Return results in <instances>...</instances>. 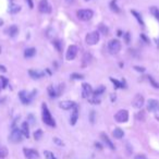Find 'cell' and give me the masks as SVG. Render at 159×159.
Wrapping results in <instances>:
<instances>
[{
	"label": "cell",
	"instance_id": "ba28073f",
	"mask_svg": "<svg viewBox=\"0 0 159 159\" xmlns=\"http://www.w3.org/2000/svg\"><path fill=\"white\" fill-rule=\"evenodd\" d=\"M38 10L42 13H50L51 12V6L48 2V0H40L39 5H38Z\"/></svg>",
	"mask_w": 159,
	"mask_h": 159
},
{
	"label": "cell",
	"instance_id": "8d00e7d4",
	"mask_svg": "<svg viewBox=\"0 0 159 159\" xmlns=\"http://www.w3.org/2000/svg\"><path fill=\"white\" fill-rule=\"evenodd\" d=\"M71 77L74 80H82L84 79V76H83L82 74H79V73H73L72 75H71Z\"/></svg>",
	"mask_w": 159,
	"mask_h": 159
},
{
	"label": "cell",
	"instance_id": "603a6c76",
	"mask_svg": "<svg viewBox=\"0 0 159 159\" xmlns=\"http://www.w3.org/2000/svg\"><path fill=\"white\" fill-rule=\"evenodd\" d=\"M36 53V49L35 48H27L26 50L24 51V57L25 58H32L34 57Z\"/></svg>",
	"mask_w": 159,
	"mask_h": 159
},
{
	"label": "cell",
	"instance_id": "e0dca14e",
	"mask_svg": "<svg viewBox=\"0 0 159 159\" xmlns=\"http://www.w3.org/2000/svg\"><path fill=\"white\" fill-rule=\"evenodd\" d=\"M77 119H79V109L75 107L74 110H73V112L71 113V118H70V123L71 125H75V123H76Z\"/></svg>",
	"mask_w": 159,
	"mask_h": 159
},
{
	"label": "cell",
	"instance_id": "d6986e66",
	"mask_svg": "<svg viewBox=\"0 0 159 159\" xmlns=\"http://www.w3.org/2000/svg\"><path fill=\"white\" fill-rule=\"evenodd\" d=\"M29 74L31 75V77H33V79H40V77L44 76V72L38 71V70H30Z\"/></svg>",
	"mask_w": 159,
	"mask_h": 159
},
{
	"label": "cell",
	"instance_id": "83f0119b",
	"mask_svg": "<svg viewBox=\"0 0 159 159\" xmlns=\"http://www.w3.org/2000/svg\"><path fill=\"white\" fill-rule=\"evenodd\" d=\"M110 81L113 83V84L116 85V87H118V89H123V87H125L123 84H122L121 82H119V81H117V80H115V79H112V77H110Z\"/></svg>",
	"mask_w": 159,
	"mask_h": 159
},
{
	"label": "cell",
	"instance_id": "836d02e7",
	"mask_svg": "<svg viewBox=\"0 0 159 159\" xmlns=\"http://www.w3.org/2000/svg\"><path fill=\"white\" fill-rule=\"evenodd\" d=\"M89 102H91V104H93V105H98L100 102V99H98L96 96H94V98H92V97L89 98Z\"/></svg>",
	"mask_w": 159,
	"mask_h": 159
},
{
	"label": "cell",
	"instance_id": "6da1fadb",
	"mask_svg": "<svg viewBox=\"0 0 159 159\" xmlns=\"http://www.w3.org/2000/svg\"><path fill=\"white\" fill-rule=\"evenodd\" d=\"M42 109H43V115L42 116H43V121H44V123L47 124V125H49V126L55 128L56 122H55V120H53V118L51 117L50 111H49L48 107H47V105L45 104V102L43 104Z\"/></svg>",
	"mask_w": 159,
	"mask_h": 159
},
{
	"label": "cell",
	"instance_id": "4fadbf2b",
	"mask_svg": "<svg viewBox=\"0 0 159 159\" xmlns=\"http://www.w3.org/2000/svg\"><path fill=\"white\" fill-rule=\"evenodd\" d=\"M59 107L63 110H70L72 108H75L76 105H75L74 102H71V100H64V102H61L59 104Z\"/></svg>",
	"mask_w": 159,
	"mask_h": 159
},
{
	"label": "cell",
	"instance_id": "484cf974",
	"mask_svg": "<svg viewBox=\"0 0 159 159\" xmlns=\"http://www.w3.org/2000/svg\"><path fill=\"white\" fill-rule=\"evenodd\" d=\"M8 155V149L5 146H0V158H6Z\"/></svg>",
	"mask_w": 159,
	"mask_h": 159
},
{
	"label": "cell",
	"instance_id": "ab89813d",
	"mask_svg": "<svg viewBox=\"0 0 159 159\" xmlns=\"http://www.w3.org/2000/svg\"><path fill=\"white\" fill-rule=\"evenodd\" d=\"M100 30H102V33H105V34H107V33H108V29H107V27H106V29H105V27H104V24H100Z\"/></svg>",
	"mask_w": 159,
	"mask_h": 159
},
{
	"label": "cell",
	"instance_id": "60d3db41",
	"mask_svg": "<svg viewBox=\"0 0 159 159\" xmlns=\"http://www.w3.org/2000/svg\"><path fill=\"white\" fill-rule=\"evenodd\" d=\"M134 159H146V157L144 156V155L139 154V155H136V156H135V158H134Z\"/></svg>",
	"mask_w": 159,
	"mask_h": 159
},
{
	"label": "cell",
	"instance_id": "3957f363",
	"mask_svg": "<svg viewBox=\"0 0 159 159\" xmlns=\"http://www.w3.org/2000/svg\"><path fill=\"white\" fill-rule=\"evenodd\" d=\"M99 38H100L99 32H92V33H89L86 35L85 42H86V44L89 45V46H94V45H96L99 42Z\"/></svg>",
	"mask_w": 159,
	"mask_h": 159
},
{
	"label": "cell",
	"instance_id": "9c48e42d",
	"mask_svg": "<svg viewBox=\"0 0 159 159\" xmlns=\"http://www.w3.org/2000/svg\"><path fill=\"white\" fill-rule=\"evenodd\" d=\"M76 55H77V47L75 46V45H71V46L68 48V51H66V60L71 61V60L75 59Z\"/></svg>",
	"mask_w": 159,
	"mask_h": 159
},
{
	"label": "cell",
	"instance_id": "bcb514c9",
	"mask_svg": "<svg viewBox=\"0 0 159 159\" xmlns=\"http://www.w3.org/2000/svg\"><path fill=\"white\" fill-rule=\"evenodd\" d=\"M94 115H95V111H92V117H91L92 123H93V122H94Z\"/></svg>",
	"mask_w": 159,
	"mask_h": 159
},
{
	"label": "cell",
	"instance_id": "681fc988",
	"mask_svg": "<svg viewBox=\"0 0 159 159\" xmlns=\"http://www.w3.org/2000/svg\"><path fill=\"white\" fill-rule=\"evenodd\" d=\"M2 24H3V20H1V19H0V26H1Z\"/></svg>",
	"mask_w": 159,
	"mask_h": 159
},
{
	"label": "cell",
	"instance_id": "d6a6232c",
	"mask_svg": "<svg viewBox=\"0 0 159 159\" xmlns=\"http://www.w3.org/2000/svg\"><path fill=\"white\" fill-rule=\"evenodd\" d=\"M147 77H148V81L150 82V84H152V86L155 87V89H159V83H157L152 76H147Z\"/></svg>",
	"mask_w": 159,
	"mask_h": 159
},
{
	"label": "cell",
	"instance_id": "7a4b0ae2",
	"mask_svg": "<svg viewBox=\"0 0 159 159\" xmlns=\"http://www.w3.org/2000/svg\"><path fill=\"white\" fill-rule=\"evenodd\" d=\"M76 16L81 21H89L94 16V12L89 9H82L76 12Z\"/></svg>",
	"mask_w": 159,
	"mask_h": 159
},
{
	"label": "cell",
	"instance_id": "f907efd6",
	"mask_svg": "<svg viewBox=\"0 0 159 159\" xmlns=\"http://www.w3.org/2000/svg\"><path fill=\"white\" fill-rule=\"evenodd\" d=\"M85 1H89V0H85Z\"/></svg>",
	"mask_w": 159,
	"mask_h": 159
},
{
	"label": "cell",
	"instance_id": "ac0fdd59",
	"mask_svg": "<svg viewBox=\"0 0 159 159\" xmlns=\"http://www.w3.org/2000/svg\"><path fill=\"white\" fill-rule=\"evenodd\" d=\"M21 132L25 137L29 139L30 137V129H29V122H23L22 126H21Z\"/></svg>",
	"mask_w": 159,
	"mask_h": 159
},
{
	"label": "cell",
	"instance_id": "ee69618b",
	"mask_svg": "<svg viewBox=\"0 0 159 159\" xmlns=\"http://www.w3.org/2000/svg\"><path fill=\"white\" fill-rule=\"evenodd\" d=\"M125 42H126V44H129V43H130V33L125 34Z\"/></svg>",
	"mask_w": 159,
	"mask_h": 159
},
{
	"label": "cell",
	"instance_id": "7dc6e473",
	"mask_svg": "<svg viewBox=\"0 0 159 159\" xmlns=\"http://www.w3.org/2000/svg\"><path fill=\"white\" fill-rule=\"evenodd\" d=\"M0 70H1V71H3V72H6V71H7V69H6L3 66H1V64H0Z\"/></svg>",
	"mask_w": 159,
	"mask_h": 159
},
{
	"label": "cell",
	"instance_id": "f35d334b",
	"mask_svg": "<svg viewBox=\"0 0 159 159\" xmlns=\"http://www.w3.org/2000/svg\"><path fill=\"white\" fill-rule=\"evenodd\" d=\"M137 119L139 120H142V121H144V119H145V115H144L143 111H141V112L137 115Z\"/></svg>",
	"mask_w": 159,
	"mask_h": 159
},
{
	"label": "cell",
	"instance_id": "8992f818",
	"mask_svg": "<svg viewBox=\"0 0 159 159\" xmlns=\"http://www.w3.org/2000/svg\"><path fill=\"white\" fill-rule=\"evenodd\" d=\"M115 119H116V121L119 122V123H124V122H126L129 120L128 110H125V109H121V110H119L115 115Z\"/></svg>",
	"mask_w": 159,
	"mask_h": 159
},
{
	"label": "cell",
	"instance_id": "d4e9b609",
	"mask_svg": "<svg viewBox=\"0 0 159 159\" xmlns=\"http://www.w3.org/2000/svg\"><path fill=\"white\" fill-rule=\"evenodd\" d=\"M105 91H106V87H105L104 85H100V86L97 87V89L94 92V96H96V97H97V96L102 95V94L104 93Z\"/></svg>",
	"mask_w": 159,
	"mask_h": 159
},
{
	"label": "cell",
	"instance_id": "d590c367",
	"mask_svg": "<svg viewBox=\"0 0 159 159\" xmlns=\"http://www.w3.org/2000/svg\"><path fill=\"white\" fill-rule=\"evenodd\" d=\"M52 44L55 45V47L57 48V50L59 51V52L62 50V45H61V43H60L59 40H55V42H53Z\"/></svg>",
	"mask_w": 159,
	"mask_h": 159
},
{
	"label": "cell",
	"instance_id": "ffe728a7",
	"mask_svg": "<svg viewBox=\"0 0 159 159\" xmlns=\"http://www.w3.org/2000/svg\"><path fill=\"white\" fill-rule=\"evenodd\" d=\"M112 135H113V136H115V139H122V137H123L124 132H123V130H122V129L117 128V129H115V130H113Z\"/></svg>",
	"mask_w": 159,
	"mask_h": 159
},
{
	"label": "cell",
	"instance_id": "5b68a950",
	"mask_svg": "<svg viewBox=\"0 0 159 159\" xmlns=\"http://www.w3.org/2000/svg\"><path fill=\"white\" fill-rule=\"evenodd\" d=\"M22 139H23V134H22V132H21V130L14 128L13 130H12L11 134H10L9 139L12 143L16 144V143H20V142L22 141Z\"/></svg>",
	"mask_w": 159,
	"mask_h": 159
},
{
	"label": "cell",
	"instance_id": "e575fe53",
	"mask_svg": "<svg viewBox=\"0 0 159 159\" xmlns=\"http://www.w3.org/2000/svg\"><path fill=\"white\" fill-rule=\"evenodd\" d=\"M0 82H1V87H2V89H5V87L7 86V84H8V80L6 79L5 76H0Z\"/></svg>",
	"mask_w": 159,
	"mask_h": 159
},
{
	"label": "cell",
	"instance_id": "5bb4252c",
	"mask_svg": "<svg viewBox=\"0 0 159 159\" xmlns=\"http://www.w3.org/2000/svg\"><path fill=\"white\" fill-rule=\"evenodd\" d=\"M157 109H159V102L156 99H149L147 102V110L152 112V111H156Z\"/></svg>",
	"mask_w": 159,
	"mask_h": 159
},
{
	"label": "cell",
	"instance_id": "9a60e30c",
	"mask_svg": "<svg viewBox=\"0 0 159 159\" xmlns=\"http://www.w3.org/2000/svg\"><path fill=\"white\" fill-rule=\"evenodd\" d=\"M6 33H7L10 37H14V36H16V34L19 33L18 26H16V25H10L7 29V31H6Z\"/></svg>",
	"mask_w": 159,
	"mask_h": 159
},
{
	"label": "cell",
	"instance_id": "30bf717a",
	"mask_svg": "<svg viewBox=\"0 0 159 159\" xmlns=\"http://www.w3.org/2000/svg\"><path fill=\"white\" fill-rule=\"evenodd\" d=\"M144 102H145V99H144V97L142 95H139V94H137L136 96H135L134 98H133L132 100V106L134 107V108H142L144 105Z\"/></svg>",
	"mask_w": 159,
	"mask_h": 159
},
{
	"label": "cell",
	"instance_id": "7c38bea8",
	"mask_svg": "<svg viewBox=\"0 0 159 159\" xmlns=\"http://www.w3.org/2000/svg\"><path fill=\"white\" fill-rule=\"evenodd\" d=\"M23 152H24V156L26 157L27 159H36L38 158V152L37 150L32 149V148H24L23 149Z\"/></svg>",
	"mask_w": 159,
	"mask_h": 159
},
{
	"label": "cell",
	"instance_id": "277c9868",
	"mask_svg": "<svg viewBox=\"0 0 159 159\" xmlns=\"http://www.w3.org/2000/svg\"><path fill=\"white\" fill-rule=\"evenodd\" d=\"M108 50L112 55H117L120 50H121V43L118 39H111L108 43Z\"/></svg>",
	"mask_w": 159,
	"mask_h": 159
},
{
	"label": "cell",
	"instance_id": "1f68e13d",
	"mask_svg": "<svg viewBox=\"0 0 159 159\" xmlns=\"http://www.w3.org/2000/svg\"><path fill=\"white\" fill-rule=\"evenodd\" d=\"M44 155H45V157H46V159H57L55 157V155H53L51 152H49V150H45Z\"/></svg>",
	"mask_w": 159,
	"mask_h": 159
},
{
	"label": "cell",
	"instance_id": "74e56055",
	"mask_svg": "<svg viewBox=\"0 0 159 159\" xmlns=\"http://www.w3.org/2000/svg\"><path fill=\"white\" fill-rule=\"evenodd\" d=\"M53 142H55L56 144H58V145H60V146L63 145V142H62L61 139H58V137H53Z\"/></svg>",
	"mask_w": 159,
	"mask_h": 159
},
{
	"label": "cell",
	"instance_id": "8fae6325",
	"mask_svg": "<svg viewBox=\"0 0 159 159\" xmlns=\"http://www.w3.org/2000/svg\"><path fill=\"white\" fill-rule=\"evenodd\" d=\"M92 94H93V89H92V86L89 84V83H84V84L82 85L83 98H87V99H89V98L92 96Z\"/></svg>",
	"mask_w": 159,
	"mask_h": 159
},
{
	"label": "cell",
	"instance_id": "c3c4849f",
	"mask_svg": "<svg viewBox=\"0 0 159 159\" xmlns=\"http://www.w3.org/2000/svg\"><path fill=\"white\" fill-rule=\"evenodd\" d=\"M95 146H96V147H98V148H99V149H102V146H100L99 144H97V143H96V144H95Z\"/></svg>",
	"mask_w": 159,
	"mask_h": 159
},
{
	"label": "cell",
	"instance_id": "4dcf8cb0",
	"mask_svg": "<svg viewBox=\"0 0 159 159\" xmlns=\"http://www.w3.org/2000/svg\"><path fill=\"white\" fill-rule=\"evenodd\" d=\"M42 136H43V131L42 130L35 131V133H34V139H35L36 141H39V139H42Z\"/></svg>",
	"mask_w": 159,
	"mask_h": 159
},
{
	"label": "cell",
	"instance_id": "7bdbcfd3",
	"mask_svg": "<svg viewBox=\"0 0 159 159\" xmlns=\"http://www.w3.org/2000/svg\"><path fill=\"white\" fill-rule=\"evenodd\" d=\"M134 69H135L136 71H139V72H144V71H145V69L142 68V66H135Z\"/></svg>",
	"mask_w": 159,
	"mask_h": 159
},
{
	"label": "cell",
	"instance_id": "4316f807",
	"mask_svg": "<svg viewBox=\"0 0 159 159\" xmlns=\"http://www.w3.org/2000/svg\"><path fill=\"white\" fill-rule=\"evenodd\" d=\"M110 8H111V10H112V11H115V12H120V9L118 8V6H117V0H112V1H111Z\"/></svg>",
	"mask_w": 159,
	"mask_h": 159
},
{
	"label": "cell",
	"instance_id": "52a82bcc",
	"mask_svg": "<svg viewBox=\"0 0 159 159\" xmlns=\"http://www.w3.org/2000/svg\"><path fill=\"white\" fill-rule=\"evenodd\" d=\"M34 94H35V91H34L32 94L26 93L25 91H22V92H20V94H19V97H20L21 102H22L23 104H24V105H29L30 102H32V98H33Z\"/></svg>",
	"mask_w": 159,
	"mask_h": 159
},
{
	"label": "cell",
	"instance_id": "7402d4cb",
	"mask_svg": "<svg viewBox=\"0 0 159 159\" xmlns=\"http://www.w3.org/2000/svg\"><path fill=\"white\" fill-rule=\"evenodd\" d=\"M131 13H132L133 16H135V19H136V20H137V22H139V24L141 25L142 27H144V26H145V23H144L143 19H142V16H139V14L137 13L136 11H134V10H132V11H131Z\"/></svg>",
	"mask_w": 159,
	"mask_h": 159
},
{
	"label": "cell",
	"instance_id": "b9f144b4",
	"mask_svg": "<svg viewBox=\"0 0 159 159\" xmlns=\"http://www.w3.org/2000/svg\"><path fill=\"white\" fill-rule=\"evenodd\" d=\"M27 3H29V7L31 8V9H33V7H34V5H33V1L32 0H25Z\"/></svg>",
	"mask_w": 159,
	"mask_h": 159
},
{
	"label": "cell",
	"instance_id": "44dd1931",
	"mask_svg": "<svg viewBox=\"0 0 159 159\" xmlns=\"http://www.w3.org/2000/svg\"><path fill=\"white\" fill-rule=\"evenodd\" d=\"M20 11H21V7L19 5H14V3L10 5V7H9V12H10V13L16 14V13H19Z\"/></svg>",
	"mask_w": 159,
	"mask_h": 159
},
{
	"label": "cell",
	"instance_id": "2e32d148",
	"mask_svg": "<svg viewBox=\"0 0 159 159\" xmlns=\"http://www.w3.org/2000/svg\"><path fill=\"white\" fill-rule=\"evenodd\" d=\"M100 137H102V142H104L105 144H106L107 146H108L109 148H110V149H115V145H113L112 144V142L110 141V139H109L108 136H107L106 134H105V133H102V134H100Z\"/></svg>",
	"mask_w": 159,
	"mask_h": 159
},
{
	"label": "cell",
	"instance_id": "f6af8a7d",
	"mask_svg": "<svg viewBox=\"0 0 159 159\" xmlns=\"http://www.w3.org/2000/svg\"><path fill=\"white\" fill-rule=\"evenodd\" d=\"M155 118L159 121V109H157V110L155 111Z\"/></svg>",
	"mask_w": 159,
	"mask_h": 159
},
{
	"label": "cell",
	"instance_id": "cb8c5ba5",
	"mask_svg": "<svg viewBox=\"0 0 159 159\" xmlns=\"http://www.w3.org/2000/svg\"><path fill=\"white\" fill-rule=\"evenodd\" d=\"M149 12L152 16H154L156 20L159 21V9L157 7H150L149 8Z\"/></svg>",
	"mask_w": 159,
	"mask_h": 159
},
{
	"label": "cell",
	"instance_id": "f1b7e54d",
	"mask_svg": "<svg viewBox=\"0 0 159 159\" xmlns=\"http://www.w3.org/2000/svg\"><path fill=\"white\" fill-rule=\"evenodd\" d=\"M48 93H49V96H50L51 98H53V97H56V96H58L57 95V92H56V89H53V86H49L48 87Z\"/></svg>",
	"mask_w": 159,
	"mask_h": 159
},
{
	"label": "cell",
	"instance_id": "f546056e",
	"mask_svg": "<svg viewBox=\"0 0 159 159\" xmlns=\"http://www.w3.org/2000/svg\"><path fill=\"white\" fill-rule=\"evenodd\" d=\"M91 59H92V56L89 55V53H85L84 58H83V60H84V63H83V66H87V64L91 62Z\"/></svg>",
	"mask_w": 159,
	"mask_h": 159
}]
</instances>
